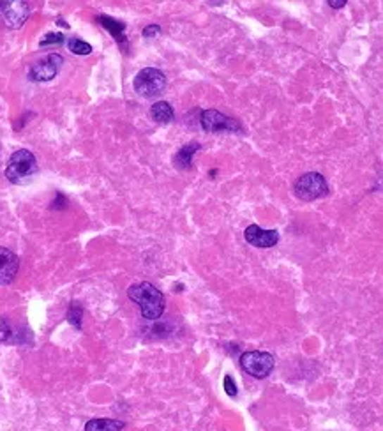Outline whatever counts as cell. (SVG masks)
Segmentation results:
<instances>
[{"label": "cell", "mask_w": 383, "mask_h": 431, "mask_svg": "<svg viewBox=\"0 0 383 431\" xmlns=\"http://www.w3.org/2000/svg\"><path fill=\"white\" fill-rule=\"evenodd\" d=\"M57 23H58V25L65 27V29H68V27H69V25H68V23H65V22H64V20H58V22H57Z\"/></svg>", "instance_id": "obj_22"}, {"label": "cell", "mask_w": 383, "mask_h": 431, "mask_svg": "<svg viewBox=\"0 0 383 431\" xmlns=\"http://www.w3.org/2000/svg\"><path fill=\"white\" fill-rule=\"evenodd\" d=\"M97 22H99L101 25H103L104 29L111 34V36H113V39L117 41L118 44H125V36H124L125 25L124 23L118 22V20L110 18V16H97Z\"/></svg>", "instance_id": "obj_12"}, {"label": "cell", "mask_w": 383, "mask_h": 431, "mask_svg": "<svg viewBox=\"0 0 383 431\" xmlns=\"http://www.w3.org/2000/svg\"><path fill=\"white\" fill-rule=\"evenodd\" d=\"M240 366L244 371L254 378H265L272 373L276 366V359L269 352H258V350H251L240 356Z\"/></svg>", "instance_id": "obj_5"}, {"label": "cell", "mask_w": 383, "mask_h": 431, "mask_svg": "<svg viewBox=\"0 0 383 431\" xmlns=\"http://www.w3.org/2000/svg\"><path fill=\"white\" fill-rule=\"evenodd\" d=\"M125 424L117 419H92L85 424V431H120Z\"/></svg>", "instance_id": "obj_14"}, {"label": "cell", "mask_w": 383, "mask_h": 431, "mask_svg": "<svg viewBox=\"0 0 383 431\" xmlns=\"http://www.w3.org/2000/svg\"><path fill=\"white\" fill-rule=\"evenodd\" d=\"M0 343H20L18 332H15L6 316H0Z\"/></svg>", "instance_id": "obj_15"}, {"label": "cell", "mask_w": 383, "mask_h": 431, "mask_svg": "<svg viewBox=\"0 0 383 431\" xmlns=\"http://www.w3.org/2000/svg\"><path fill=\"white\" fill-rule=\"evenodd\" d=\"M68 46H69V50L76 55H89L90 51H92V46H90L89 43H85V41L78 39V37H73V39H69Z\"/></svg>", "instance_id": "obj_17"}, {"label": "cell", "mask_w": 383, "mask_h": 431, "mask_svg": "<svg viewBox=\"0 0 383 431\" xmlns=\"http://www.w3.org/2000/svg\"><path fill=\"white\" fill-rule=\"evenodd\" d=\"M161 34V27L159 25H149L144 29V36L145 37H156Z\"/></svg>", "instance_id": "obj_20"}, {"label": "cell", "mask_w": 383, "mask_h": 431, "mask_svg": "<svg viewBox=\"0 0 383 431\" xmlns=\"http://www.w3.org/2000/svg\"><path fill=\"white\" fill-rule=\"evenodd\" d=\"M225 391H226V394L232 396V398H235V396H237V385H235V382H233V378L230 377V375H226V377H225Z\"/></svg>", "instance_id": "obj_19"}, {"label": "cell", "mask_w": 383, "mask_h": 431, "mask_svg": "<svg viewBox=\"0 0 383 431\" xmlns=\"http://www.w3.org/2000/svg\"><path fill=\"white\" fill-rule=\"evenodd\" d=\"M30 8L22 0H4L0 2V25L8 29H20L27 22Z\"/></svg>", "instance_id": "obj_7"}, {"label": "cell", "mask_w": 383, "mask_h": 431, "mask_svg": "<svg viewBox=\"0 0 383 431\" xmlns=\"http://www.w3.org/2000/svg\"><path fill=\"white\" fill-rule=\"evenodd\" d=\"M200 124L208 133H240L242 124L218 110H203L200 115Z\"/></svg>", "instance_id": "obj_6"}, {"label": "cell", "mask_w": 383, "mask_h": 431, "mask_svg": "<svg viewBox=\"0 0 383 431\" xmlns=\"http://www.w3.org/2000/svg\"><path fill=\"white\" fill-rule=\"evenodd\" d=\"M82 318H83V308L80 306V302H71L68 311V320L71 325H75L76 329H82Z\"/></svg>", "instance_id": "obj_16"}, {"label": "cell", "mask_w": 383, "mask_h": 431, "mask_svg": "<svg viewBox=\"0 0 383 431\" xmlns=\"http://www.w3.org/2000/svg\"><path fill=\"white\" fill-rule=\"evenodd\" d=\"M151 117L158 124H170L173 119H175V113H173V108L170 106V103H166V101H158L156 104H152Z\"/></svg>", "instance_id": "obj_13"}, {"label": "cell", "mask_w": 383, "mask_h": 431, "mask_svg": "<svg viewBox=\"0 0 383 431\" xmlns=\"http://www.w3.org/2000/svg\"><path fill=\"white\" fill-rule=\"evenodd\" d=\"M294 193L299 200L313 201L325 196L329 193V186H327V180L322 173L308 172L295 180Z\"/></svg>", "instance_id": "obj_3"}, {"label": "cell", "mask_w": 383, "mask_h": 431, "mask_svg": "<svg viewBox=\"0 0 383 431\" xmlns=\"http://www.w3.org/2000/svg\"><path fill=\"white\" fill-rule=\"evenodd\" d=\"M20 269V260L11 249L0 246V285H9L15 281Z\"/></svg>", "instance_id": "obj_10"}, {"label": "cell", "mask_w": 383, "mask_h": 431, "mask_svg": "<svg viewBox=\"0 0 383 431\" xmlns=\"http://www.w3.org/2000/svg\"><path fill=\"white\" fill-rule=\"evenodd\" d=\"M62 64H64V58H62L61 55H48L46 58L36 62V64L30 68L29 78L32 80V82H50V80H54L55 76H57V73L61 71Z\"/></svg>", "instance_id": "obj_8"}, {"label": "cell", "mask_w": 383, "mask_h": 431, "mask_svg": "<svg viewBox=\"0 0 383 431\" xmlns=\"http://www.w3.org/2000/svg\"><path fill=\"white\" fill-rule=\"evenodd\" d=\"M329 6L334 9H341L346 6V2H344V0H339V2H337V0H329Z\"/></svg>", "instance_id": "obj_21"}, {"label": "cell", "mask_w": 383, "mask_h": 431, "mask_svg": "<svg viewBox=\"0 0 383 431\" xmlns=\"http://www.w3.org/2000/svg\"><path fill=\"white\" fill-rule=\"evenodd\" d=\"M131 301L138 304L145 320H158L165 313V295L152 283H137L127 290Z\"/></svg>", "instance_id": "obj_1"}, {"label": "cell", "mask_w": 383, "mask_h": 431, "mask_svg": "<svg viewBox=\"0 0 383 431\" xmlns=\"http://www.w3.org/2000/svg\"><path fill=\"white\" fill-rule=\"evenodd\" d=\"M244 237L251 246L260 249L272 248L280 242V234L276 230H265V228L258 227V225H249L244 232Z\"/></svg>", "instance_id": "obj_9"}, {"label": "cell", "mask_w": 383, "mask_h": 431, "mask_svg": "<svg viewBox=\"0 0 383 431\" xmlns=\"http://www.w3.org/2000/svg\"><path fill=\"white\" fill-rule=\"evenodd\" d=\"M65 41V37L61 32H50L39 41V46H48V44H62Z\"/></svg>", "instance_id": "obj_18"}, {"label": "cell", "mask_w": 383, "mask_h": 431, "mask_svg": "<svg viewBox=\"0 0 383 431\" xmlns=\"http://www.w3.org/2000/svg\"><path fill=\"white\" fill-rule=\"evenodd\" d=\"M200 149V144L198 142H191V144H186L182 149H179V152L173 158V165L175 168L179 170H189L191 165H193V158L194 154Z\"/></svg>", "instance_id": "obj_11"}, {"label": "cell", "mask_w": 383, "mask_h": 431, "mask_svg": "<svg viewBox=\"0 0 383 431\" xmlns=\"http://www.w3.org/2000/svg\"><path fill=\"white\" fill-rule=\"evenodd\" d=\"M37 173V159L27 149H20L15 154H11L8 163V168H6V177H8L9 182L13 184H29L34 179V175Z\"/></svg>", "instance_id": "obj_2"}, {"label": "cell", "mask_w": 383, "mask_h": 431, "mask_svg": "<svg viewBox=\"0 0 383 431\" xmlns=\"http://www.w3.org/2000/svg\"><path fill=\"white\" fill-rule=\"evenodd\" d=\"M134 90L144 97H158L166 89L165 73L156 68H145L134 76Z\"/></svg>", "instance_id": "obj_4"}]
</instances>
